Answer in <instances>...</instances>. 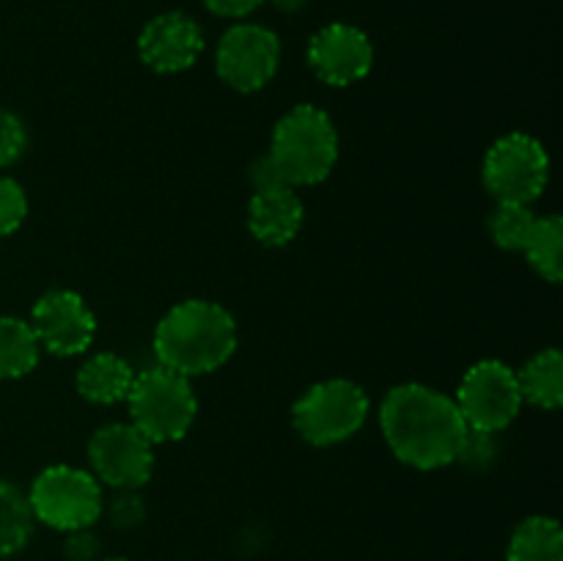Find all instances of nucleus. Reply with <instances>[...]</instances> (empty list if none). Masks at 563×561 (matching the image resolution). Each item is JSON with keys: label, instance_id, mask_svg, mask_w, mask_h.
Masks as SVG:
<instances>
[{"label": "nucleus", "instance_id": "obj_7", "mask_svg": "<svg viewBox=\"0 0 563 561\" xmlns=\"http://www.w3.org/2000/svg\"><path fill=\"white\" fill-rule=\"evenodd\" d=\"M482 176L495 201L531 207L548 190L550 154L528 132H509L487 148Z\"/></svg>", "mask_w": 563, "mask_h": 561}, {"label": "nucleus", "instance_id": "obj_17", "mask_svg": "<svg viewBox=\"0 0 563 561\" xmlns=\"http://www.w3.org/2000/svg\"><path fill=\"white\" fill-rule=\"evenodd\" d=\"M506 561H563L561 522L548 515L526 517L511 534Z\"/></svg>", "mask_w": 563, "mask_h": 561}, {"label": "nucleus", "instance_id": "obj_18", "mask_svg": "<svg viewBox=\"0 0 563 561\" xmlns=\"http://www.w3.org/2000/svg\"><path fill=\"white\" fill-rule=\"evenodd\" d=\"M42 355L31 322L16 317H0V380H14L33 372Z\"/></svg>", "mask_w": 563, "mask_h": 561}, {"label": "nucleus", "instance_id": "obj_12", "mask_svg": "<svg viewBox=\"0 0 563 561\" xmlns=\"http://www.w3.org/2000/svg\"><path fill=\"white\" fill-rule=\"evenodd\" d=\"M308 66L328 86H352L372 72L374 44L361 28L330 22L308 42Z\"/></svg>", "mask_w": 563, "mask_h": 561}, {"label": "nucleus", "instance_id": "obj_28", "mask_svg": "<svg viewBox=\"0 0 563 561\" xmlns=\"http://www.w3.org/2000/svg\"><path fill=\"white\" fill-rule=\"evenodd\" d=\"M269 3H273L278 11H284V14H295V11L306 9L311 0H269Z\"/></svg>", "mask_w": 563, "mask_h": 561}, {"label": "nucleus", "instance_id": "obj_14", "mask_svg": "<svg viewBox=\"0 0 563 561\" xmlns=\"http://www.w3.org/2000/svg\"><path fill=\"white\" fill-rule=\"evenodd\" d=\"M306 207L295 187H267V190H253L247 204V229L256 237V242L267 248H284L300 234Z\"/></svg>", "mask_w": 563, "mask_h": 561}, {"label": "nucleus", "instance_id": "obj_1", "mask_svg": "<svg viewBox=\"0 0 563 561\" xmlns=\"http://www.w3.org/2000/svg\"><path fill=\"white\" fill-rule=\"evenodd\" d=\"M379 427L390 451L418 471H438L456 462L467 440L454 396L421 383L388 391L379 407Z\"/></svg>", "mask_w": 563, "mask_h": 561}, {"label": "nucleus", "instance_id": "obj_27", "mask_svg": "<svg viewBox=\"0 0 563 561\" xmlns=\"http://www.w3.org/2000/svg\"><path fill=\"white\" fill-rule=\"evenodd\" d=\"M251 182H253V190H267V187L284 185V179H280L278 170H275V165L267 160V154L251 165Z\"/></svg>", "mask_w": 563, "mask_h": 561}, {"label": "nucleus", "instance_id": "obj_8", "mask_svg": "<svg viewBox=\"0 0 563 561\" xmlns=\"http://www.w3.org/2000/svg\"><path fill=\"white\" fill-rule=\"evenodd\" d=\"M454 402L467 432H504L522 410L517 372L504 361H478L462 377Z\"/></svg>", "mask_w": 563, "mask_h": 561}, {"label": "nucleus", "instance_id": "obj_15", "mask_svg": "<svg viewBox=\"0 0 563 561\" xmlns=\"http://www.w3.org/2000/svg\"><path fill=\"white\" fill-rule=\"evenodd\" d=\"M132 383H135V372H132L130 361L115 352H99V355L88 358L77 372V394L91 405L126 402Z\"/></svg>", "mask_w": 563, "mask_h": 561}, {"label": "nucleus", "instance_id": "obj_3", "mask_svg": "<svg viewBox=\"0 0 563 561\" xmlns=\"http://www.w3.org/2000/svg\"><path fill=\"white\" fill-rule=\"evenodd\" d=\"M267 160L284 185L308 187L330 176L339 160V132L317 105H297L275 124Z\"/></svg>", "mask_w": 563, "mask_h": 561}, {"label": "nucleus", "instance_id": "obj_4", "mask_svg": "<svg viewBox=\"0 0 563 561\" xmlns=\"http://www.w3.org/2000/svg\"><path fill=\"white\" fill-rule=\"evenodd\" d=\"M126 405H130L132 427L141 429L154 446L185 438L198 416V399L190 377H181L159 363L135 374Z\"/></svg>", "mask_w": 563, "mask_h": 561}, {"label": "nucleus", "instance_id": "obj_19", "mask_svg": "<svg viewBox=\"0 0 563 561\" xmlns=\"http://www.w3.org/2000/svg\"><path fill=\"white\" fill-rule=\"evenodd\" d=\"M522 253L531 267L550 284H561L563 278V220L559 215L537 218L531 234H528Z\"/></svg>", "mask_w": 563, "mask_h": 561}, {"label": "nucleus", "instance_id": "obj_29", "mask_svg": "<svg viewBox=\"0 0 563 561\" xmlns=\"http://www.w3.org/2000/svg\"><path fill=\"white\" fill-rule=\"evenodd\" d=\"M99 561H126V559H99Z\"/></svg>", "mask_w": 563, "mask_h": 561}, {"label": "nucleus", "instance_id": "obj_21", "mask_svg": "<svg viewBox=\"0 0 563 561\" xmlns=\"http://www.w3.org/2000/svg\"><path fill=\"white\" fill-rule=\"evenodd\" d=\"M537 218L539 215H533V209L528 204L498 201V207L493 209V215L487 220L489 237L504 251H522Z\"/></svg>", "mask_w": 563, "mask_h": 561}, {"label": "nucleus", "instance_id": "obj_24", "mask_svg": "<svg viewBox=\"0 0 563 561\" xmlns=\"http://www.w3.org/2000/svg\"><path fill=\"white\" fill-rule=\"evenodd\" d=\"M124 495H119V498L113 501V506H110V517H113V522L119 528H132L137 526V522L143 520V504L137 495H132V490H121Z\"/></svg>", "mask_w": 563, "mask_h": 561}, {"label": "nucleus", "instance_id": "obj_6", "mask_svg": "<svg viewBox=\"0 0 563 561\" xmlns=\"http://www.w3.org/2000/svg\"><path fill=\"white\" fill-rule=\"evenodd\" d=\"M368 396L352 380H324L311 385L291 407L297 435L311 446L350 440L366 424Z\"/></svg>", "mask_w": 563, "mask_h": 561}, {"label": "nucleus", "instance_id": "obj_25", "mask_svg": "<svg viewBox=\"0 0 563 561\" xmlns=\"http://www.w3.org/2000/svg\"><path fill=\"white\" fill-rule=\"evenodd\" d=\"M66 559L69 561H97L99 542L91 534V528H82V531H71L66 539Z\"/></svg>", "mask_w": 563, "mask_h": 561}, {"label": "nucleus", "instance_id": "obj_26", "mask_svg": "<svg viewBox=\"0 0 563 561\" xmlns=\"http://www.w3.org/2000/svg\"><path fill=\"white\" fill-rule=\"evenodd\" d=\"M262 3L264 0H203V6H207L212 14L229 16V20H240V16L253 14Z\"/></svg>", "mask_w": 563, "mask_h": 561}, {"label": "nucleus", "instance_id": "obj_2", "mask_svg": "<svg viewBox=\"0 0 563 561\" xmlns=\"http://www.w3.org/2000/svg\"><path fill=\"white\" fill-rule=\"evenodd\" d=\"M236 319L212 300L176 302L154 328V355L159 366L198 377L223 366L236 350Z\"/></svg>", "mask_w": 563, "mask_h": 561}, {"label": "nucleus", "instance_id": "obj_16", "mask_svg": "<svg viewBox=\"0 0 563 561\" xmlns=\"http://www.w3.org/2000/svg\"><path fill=\"white\" fill-rule=\"evenodd\" d=\"M522 402L542 407V410H559L563 405V355L561 350L537 352L526 366L517 372Z\"/></svg>", "mask_w": 563, "mask_h": 561}, {"label": "nucleus", "instance_id": "obj_22", "mask_svg": "<svg viewBox=\"0 0 563 561\" xmlns=\"http://www.w3.org/2000/svg\"><path fill=\"white\" fill-rule=\"evenodd\" d=\"M27 196L20 182L0 176V237H9L25 223Z\"/></svg>", "mask_w": 563, "mask_h": 561}, {"label": "nucleus", "instance_id": "obj_10", "mask_svg": "<svg viewBox=\"0 0 563 561\" xmlns=\"http://www.w3.org/2000/svg\"><path fill=\"white\" fill-rule=\"evenodd\" d=\"M88 462L99 484L137 490L154 473V443L132 424H108L88 440Z\"/></svg>", "mask_w": 563, "mask_h": 561}, {"label": "nucleus", "instance_id": "obj_9", "mask_svg": "<svg viewBox=\"0 0 563 561\" xmlns=\"http://www.w3.org/2000/svg\"><path fill=\"white\" fill-rule=\"evenodd\" d=\"M280 64V42L269 28L240 22L223 33L214 53V66L225 86L240 94L262 91Z\"/></svg>", "mask_w": 563, "mask_h": 561}, {"label": "nucleus", "instance_id": "obj_5", "mask_svg": "<svg viewBox=\"0 0 563 561\" xmlns=\"http://www.w3.org/2000/svg\"><path fill=\"white\" fill-rule=\"evenodd\" d=\"M33 520L44 522L55 531H82L102 517V484L91 471L71 465L44 468L27 493Z\"/></svg>", "mask_w": 563, "mask_h": 561}, {"label": "nucleus", "instance_id": "obj_23", "mask_svg": "<svg viewBox=\"0 0 563 561\" xmlns=\"http://www.w3.org/2000/svg\"><path fill=\"white\" fill-rule=\"evenodd\" d=\"M27 130L22 119L11 110L0 108V168H9L25 154Z\"/></svg>", "mask_w": 563, "mask_h": 561}, {"label": "nucleus", "instance_id": "obj_20", "mask_svg": "<svg viewBox=\"0 0 563 561\" xmlns=\"http://www.w3.org/2000/svg\"><path fill=\"white\" fill-rule=\"evenodd\" d=\"M33 534V512L27 495L0 479V559L20 553Z\"/></svg>", "mask_w": 563, "mask_h": 561}, {"label": "nucleus", "instance_id": "obj_11", "mask_svg": "<svg viewBox=\"0 0 563 561\" xmlns=\"http://www.w3.org/2000/svg\"><path fill=\"white\" fill-rule=\"evenodd\" d=\"M31 328L38 346L60 358L80 355L97 336V319L77 292L53 289L36 300Z\"/></svg>", "mask_w": 563, "mask_h": 561}, {"label": "nucleus", "instance_id": "obj_13", "mask_svg": "<svg viewBox=\"0 0 563 561\" xmlns=\"http://www.w3.org/2000/svg\"><path fill=\"white\" fill-rule=\"evenodd\" d=\"M137 53L148 69L159 75L185 72L201 58L203 31L192 16L181 11H165L148 20L137 36Z\"/></svg>", "mask_w": 563, "mask_h": 561}]
</instances>
